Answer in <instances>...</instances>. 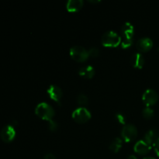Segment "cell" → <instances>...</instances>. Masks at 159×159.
<instances>
[{"label": "cell", "mask_w": 159, "mask_h": 159, "mask_svg": "<svg viewBox=\"0 0 159 159\" xmlns=\"http://www.w3.org/2000/svg\"><path fill=\"white\" fill-rule=\"evenodd\" d=\"M134 30V26L130 22H125L121 26V34L123 37L121 47L123 48H128L133 44Z\"/></svg>", "instance_id": "6da1fadb"}, {"label": "cell", "mask_w": 159, "mask_h": 159, "mask_svg": "<svg viewBox=\"0 0 159 159\" xmlns=\"http://www.w3.org/2000/svg\"><path fill=\"white\" fill-rule=\"evenodd\" d=\"M35 113L42 120L50 121L53 120L55 112H54V108L50 104L46 102H42L37 104L36 107Z\"/></svg>", "instance_id": "7a4b0ae2"}, {"label": "cell", "mask_w": 159, "mask_h": 159, "mask_svg": "<svg viewBox=\"0 0 159 159\" xmlns=\"http://www.w3.org/2000/svg\"><path fill=\"white\" fill-rule=\"evenodd\" d=\"M102 44L105 47L115 48L121 43V37L113 30H109L102 36Z\"/></svg>", "instance_id": "3957f363"}, {"label": "cell", "mask_w": 159, "mask_h": 159, "mask_svg": "<svg viewBox=\"0 0 159 159\" xmlns=\"http://www.w3.org/2000/svg\"><path fill=\"white\" fill-rule=\"evenodd\" d=\"M70 56L73 60L78 62H83L89 58L88 51L85 48L79 45L73 46L70 49Z\"/></svg>", "instance_id": "277c9868"}, {"label": "cell", "mask_w": 159, "mask_h": 159, "mask_svg": "<svg viewBox=\"0 0 159 159\" xmlns=\"http://www.w3.org/2000/svg\"><path fill=\"white\" fill-rule=\"evenodd\" d=\"M91 116L89 110L83 107H79L72 112L73 120L79 124H85L89 120Z\"/></svg>", "instance_id": "5b68a950"}, {"label": "cell", "mask_w": 159, "mask_h": 159, "mask_svg": "<svg viewBox=\"0 0 159 159\" xmlns=\"http://www.w3.org/2000/svg\"><path fill=\"white\" fill-rule=\"evenodd\" d=\"M121 136L126 142L134 141L138 136V129L132 124H125L121 130Z\"/></svg>", "instance_id": "8992f818"}, {"label": "cell", "mask_w": 159, "mask_h": 159, "mask_svg": "<svg viewBox=\"0 0 159 159\" xmlns=\"http://www.w3.org/2000/svg\"><path fill=\"white\" fill-rule=\"evenodd\" d=\"M16 132L15 128L11 124L6 125L0 131V138L5 143H10L15 139Z\"/></svg>", "instance_id": "52a82bcc"}, {"label": "cell", "mask_w": 159, "mask_h": 159, "mask_svg": "<svg viewBox=\"0 0 159 159\" xmlns=\"http://www.w3.org/2000/svg\"><path fill=\"white\" fill-rule=\"evenodd\" d=\"M142 100L147 107L155 105L158 100V93L155 90L152 89H148L143 93Z\"/></svg>", "instance_id": "ba28073f"}, {"label": "cell", "mask_w": 159, "mask_h": 159, "mask_svg": "<svg viewBox=\"0 0 159 159\" xmlns=\"http://www.w3.org/2000/svg\"><path fill=\"white\" fill-rule=\"evenodd\" d=\"M47 93H48V96L51 99H53L56 102H57L59 105H61V99L62 97V90L60 87L56 85H50L49 88L47 90Z\"/></svg>", "instance_id": "9c48e42d"}, {"label": "cell", "mask_w": 159, "mask_h": 159, "mask_svg": "<svg viewBox=\"0 0 159 159\" xmlns=\"http://www.w3.org/2000/svg\"><path fill=\"white\" fill-rule=\"evenodd\" d=\"M136 47L140 51L146 52L152 49L153 47V41L149 37H142L137 41Z\"/></svg>", "instance_id": "30bf717a"}, {"label": "cell", "mask_w": 159, "mask_h": 159, "mask_svg": "<svg viewBox=\"0 0 159 159\" xmlns=\"http://www.w3.org/2000/svg\"><path fill=\"white\" fill-rule=\"evenodd\" d=\"M152 146L149 145L148 143H146L144 140H140L138 141L136 144H134V152L136 153L139 154V155H147L149 152L151 151Z\"/></svg>", "instance_id": "8fae6325"}, {"label": "cell", "mask_w": 159, "mask_h": 159, "mask_svg": "<svg viewBox=\"0 0 159 159\" xmlns=\"http://www.w3.org/2000/svg\"><path fill=\"white\" fill-rule=\"evenodd\" d=\"M159 138V133L157 130L155 129H151V130H148L146 132L145 135H144V140L146 143L149 144V145L152 146L155 144L157 140Z\"/></svg>", "instance_id": "7c38bea8"}, {"label": "cell", "mask_w": 159, "mask_h": 159, "mask_svg": "<svg viewBox=\"0 0 159 159\" xmlns=\"http://www.w3.org/2000/svg\"><path fill=\"white\" fill-rule=\"evenodd\" d=\"M130 63L133 65V67L141 69L144 65V58L141 53H134L130 57Z\"/></svg>", "instance_id": "4fadbf2b"}, {"label": "cell", "mask_w": 159, "mask_h": 159, "mask_svg": "<svg viewBox=\"0 0 159 159\" xmlns=\"http://www.w3.org/2000/svg\"><path fill=\"white\" fill-rule=\"evenodd\" d=\"M83 3L82 0H69L67 2L66 8L69 12H77L82 9Z\"/></svg>", "instance_id": "5bb4252c"}, {"label": "cell", "mask_w": 159, "mask_h": 159, "mask_svg": "<svg viewBox=\"0 0 159 159\" xmlns=\"http://www.w3.org/2000/svg\"><path fill=\"white\" fill-rule=\"evenodd\" d=\"M79 75L85 79H92L95 75V69L91 65H87L79 69Z\"/></svg>", "instance_id": "9a60e30c"}, {"label": "cell", "mask_w": 159, "mask_h": 159, "mask_svg": "<svg viewBox=\"0 0 159 159\" xmlns=\"http://www.w3.org/2000/svg\"><path fill=\"white\" fill-rule=\"evenodd\" d=\"M122 139L120 138H116L110 144V149L113 152H118L122 148Z\"/></svg>", "instance_id": "2e32d148"}, {"label": "cell", "mask_w": 159, "mask_h": 159, "mask_svg": "<svg viewBox=\"0 0 159 159\" xmlns=\"http://www.w3.org/2000/svg\"><path fill=\"white\" fill-rule=\"evenodd\" d=\"M142 114L145 119H151L155 115V112H154L153 109L151 108L150 107H147L143 110Z\"/></svg>", "instance_id": "e0dca14e"}, {"label": "cell", "mask_w": 159, "mask_h": 159, "mask_svg": "<svg viewBox=\"0 0 159 159\" xmlns=\"http://www.w3.org/2000/svg\"><path fill=\"white\" fill-rule=\"evenodd\" d=\"M77 102L79 105L85 106L88 104L89 99L86 95L83 94V93H79L77 96Z\"/></svg>", "instance_id": "ac0fdd59"}, {"label": "cell", "mask_w": 159, "mask_h": 159, "mask_svg": "<svg viewBox=\"0 0 159 159\" xmlns=\"http://www.w3.org/2000/svg\"><path fill=\"white\" fill-rule=\"evenodd\" d=\"M115 118H116V121H117L119 124H123V125H125L126 124V121H127V119H126V116L124 113H116L115 114Z\"/></svg>", "instance_id": "d6986e66"}, {"label": "cell", "mask_w": 159, "mask_h": 159, "mask_svg": "<svg viewBox=\"0 0 159 159\" xmlns=\"http://www.w3.org/2000/svg\"><path fill=\"white\" fill-rule=\"evenodd\" d=\"M48 128L51 131H56L58 128V124H57V121L51 120L48 121Z\"/></svg>", "instance_id": "ffe728a7"}, {"label": "cell", "mask_w": 159, "mask_h": 159, "mask_svg": "<svg viewBox=\"0 0 159 159\" xmlns=\"http://www.w3.org/2000/svg\"><path fill=\"white\" fill-rule=\"evenodd\" d=\"M88 53H89V57H96L97 56H99V49L96 48H91L88 51Z\"/></svg>", "instance_id": "44dd1931"}, {"label": "cell", "mask_w": 159, "mask_h": 159, "mask_svg": "<svg viewBox=\"0 0 159 159\" xmlns=\"http://www.w3.org/2000/svg\"><path fill=\"white\" fill-rule=\"evenodd\" d=\"M154 148H155V153H156V155L159 156V138L158 140H157L156 142L155 143V144H154Z\"/></svg>", "instance_id": "7402d4cb"}, {"label": "cell", "mask_w": 159, "mask_h": 159, "mask_svg": "<svg viewBox=\"0 0 159 159\" xmlns=\"http://www.w3.org/2000/svg\"><path fill=\"white\" fill-rule=\"evenodd\" d=\"M44 159H56V157L54 156V154L52 153H48L45 155Z\"/></svg>", "instance_id": "603a6c76"}, {"label": "cell", "mask_w": 159, "mask_h": 159, "mask_svg": "<svg viewBox=\"0 0 159 159\" xmlns=\"http://www.w3.org/2000/svg\"><path fill=\"white\" fill-rule=\"evenodd\" d=\"M127 159H138V158H137V157L135 156V155H129V156L127 157Z\"/></svg>", "instance_id": "cb8c5ba5"}, {"label": "cell", "mask_w": 159, "mask_h": 159, "mask_svg": "<svg viewBox=\"0 0 159 159\" xmlns=\"http://www.w3.org/2000/svg\"><path fill=\"white\" fill-rule=\"evenodd\" d=\"M89 2H93V3H96V2H99L100 1H99V0H97V1H91V0H89Z\"/></svg>", "instance_id": "d4e9b609"}, {"label": "cell", "mask_w": 159, "mask_h": 159, "mask_svg": "<svg viewBox=\"0 0 159 159\" xmlns=\"http://www.w3.org/2000/svg\"><path fill=\"white\" fill-rule=\"evenodd\" d=\"M143 159H155V158H153V157H144Z\"/></svg>", "instance_id": "484cf974"}]
</instances>
